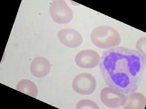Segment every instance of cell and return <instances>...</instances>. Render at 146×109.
Segmentation results:
<instances>
[{
  "instance_id": "6da1fadb",
  "label": "cell",
  "mask_w": 146,
  "mask_h": 109,
  "mask_svg": "<svg viewBox=\"0 0 146 109\" xmlns=\"http://www.w3.org/2000/svg\"><path fill=\"white\" fill-rule=\"evenodd\" d=\"M146 62V57L137 50L116 47L103 53L100 68L109 87L128 95L139 88Z\"/></svg>"
},
{
  "instance_id": "7a4b0ae2",
  "label": "cell",
  "mask_w": 146,
  "mask_h": 109,
  "mask_svg": "<svg viewBox=\"0 0 146 109\" xmlns=\"http://www.w3.org/2000/svg\"><path fill=\"white\" fill-rule=\"evenodd\" d=\"M90 39L96 47L108 50L118 47L121 40L118 32L107 26H101L94 29L90 34Z\"/></svg>"
},
{
  "instance_id": "3957f363",
  "label": "cell",
  "mask_w": 146,
  "mask_h": 109,
  "mask_svg": "<svg viewBox=\"0 0 146 109\" xmlns=\"http://www.w3.org/2000/svg\"><path fill=\"white\" fill-rule=\"evenodd\" d=\"M49 13L52 19L58 24L70 23L74 17L72 9L64 0H56L50 4Z\"/></svg>"
},
{
  "instance_id": "277c9868",
  "label": "cell",
  "mask_w": 146,
  "mask_h": 109,
  "mask_svg": "<svg viewBox=\"0 0 146 109\" xmlns=\"http://www.w3.org/2000/svg\"><path fill=\"white\" fill-rule=\"evenodd\" d=\"M75 92L83 95L92 94L96 91L97 82L95 77L89 73H80L75 76L72 81Z\"/></svg>"
},
{
  "instance_id": "5b68a950",
  "label": "cell",
  "mask_w": 146,
  "mask_h": 109,
  "mask_svg": "<svg viewBox=\"0 0 146 109\" xmlns=\"http://www.w3.org/2000/svg\"><path fill=\"white\" fill-rule=\"evenodd\" d=\"M100 97L102 103L110 108H117L123 106L127 100V97L124 94L110 87L103 89L100 91Z\"/></svg>"
},
{
  "instance_id": "8992f818",
  "label": "cell",
  "mask_w": 146,
  "mask_h": 109,
  "mask_svg": "<svg viewBox=\"0 0 146 109\" xmlns=\"http://www.w3.org/2000/svg\"><path fill=\"white\" fill-rule=\"evenodd\" d=\"M74 60L78 67L84 69H91L99 65L100 57L95 50L86 49L78 53L75 56Z\"/></svg>"
},
{
  "instance_id": "52a82bcc",
  "label": "cell",
  "mask_w": 146,
  "mask_h": 109,
  "mask_svg": "<svg viewBox=\"0 0 146 109\" xmlns=\"http://www.w3.org/2000/svg\"><path fill=\"white\" fill-rule=\"evenodd\" d=\"M57 36L63 45L70 48H76L80 46L83 42V38L80 33L73 29L60 30L58 32Z\"/></svg>"
},
{
  "instance_id": "ba28073f",
  "label": "cell",
  "mask_w": 146,
  "mask_h": 109,
  "mask_svg": "<svg viewBox=\"0 0 146 109\" xmlns=\"http://www.w3.org/2000/svg\"><path fill=\"white\" fill-rule=\"evenodd\" d=\"M30 69L33 76L38 78H42L47 76L50 72V62L44 57H36L31 62Z\"/></svg>"
},
{
  "instance_id": "9c48e42d",
  "label": "cell",
  "mask_w": 146,
  "mask_h": 109,
  "mask_svg": "<svg viewBox=\"0 0 146 109\" xmlns=\"http://www.w3.org/2000/svg\"><path fill=\"white\" fill-rule=\"evenodd\" d=\"M127 97V101L123 106L124 109H144L146 106V97L139 92L130 93Z\"/></svg>"
},
{
  "instance_id": "30bf717a",
  "label": "cell",
  "mask_w": 146,
  "mask_h": 109,
  "mask_svg": "<svg viewBox=\"0 0 146 109\" xmlns=\"http://www.w3.org/2000/svg\"><path fill=\"white\" fill-rule=\"evenodd\" d=\"M16 90L33 97L36 98L38 89L34 82L29 79H23L17 83Z\"/></svg>"
},
{
  "instance_id": "8fae6325",
  "label": "cell",
  "mask_w": 146,
  "mask_h": 109,
  "mask_svg": "<svg viewBox=\"0 0 146 109\" xmlns=\"http://www.w3.org/2000/svg\"><path fill=\"white\" fill-rule=\"evenodd\" d=\"M76 109H99V107L96 102L92 100L84 99L79 100L76 105Z\"/></svg>"
},
{
  "instance_id": "7c38bea8",
  "label": "cell",
  "mask_w": 146,
  "mask_h": 109,
  "mask_svg": "<svg viewBox=\"0 0 146 109\" xmlns=\"http://www.w3.org/2000/svg\"><path fill=\"white\" fill-rule=\"evenodd\" d=\"M137 51L146 57V38L142 37L139 39L136 44Z\"/></svg>"
}]
</instances>
